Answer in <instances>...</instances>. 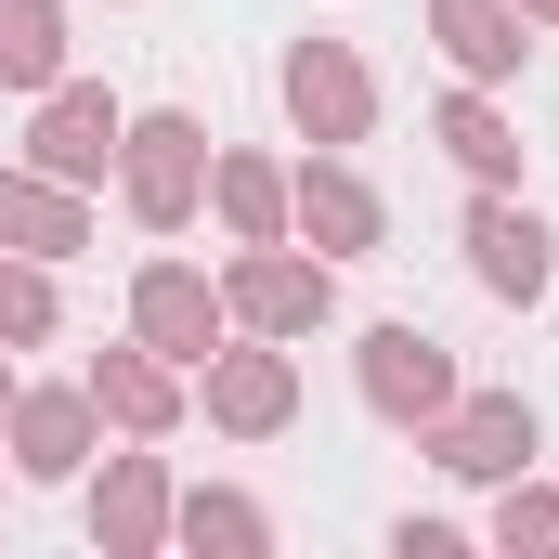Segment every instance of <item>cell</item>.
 <instances>
[{
    "mask_svg": "<svg viewBox=\"0 0 559 559\" xmlns=\"http://www.w3.org/2000/svg\"><path fill=\"white\" fill-rule=\"evenodd\" d=\"M143 325H156V338H209V299H195V274H156V286H143Z\"/></svg>",
    "mask_w": 559,
    "mask_h": 559,
    "instance_id": "8fae6325",
    "label": "cell"
},
{
    "mask_svg": "<svg viewBox=\"0 0 559 559\" xmlns=\"http://www.w3.org/2000/svg\"><path fill=\"white\" fill-rule=\"evenodd\" d=\"M286 92H299V118H325V131H352V118H365V79H352L338 52H299V66H286Z\"/></svg>",
    "mask_w": 559,
    "mask_h": 559,
    "instance_id": "5b68a950",
    "label": "cell"
},
{
    "mask_svg": "<svg viewBox=\"0 0 559 559\" xmlns=\"http://www.w3.org/2000/svg\"><path fill=\"white\" fill-rule=\"evenodd\" d=\"M521 455H534L521 404H481V417H455V468H521Z\"/></svg>",
    "mask_w": 559,
    "mask_h": 559,
    "instance_id": "8992f818",
    "label": "cell"
},
{
    "mask_svg": "<svg viewBox=\"0 0 559 559\" xmlns=\"http://www.w3.org/2000/svg\"><path fill=\"white\" fill-rule=\"evenodd\" d=\"M248 312L299 325V312H325V274H286V261H261V274H248Z\"/></svg>",
    "mask_w": 559,
    "mask_h": 559,
    "instance_id": "30bf717a",
    "label": "cell"
},
{
    "mask_svg": "<svg viewBox=\"0 0 559 559\" xmlns=\"http://www.w3.org/2000/svg\"><path fill=\"white\" fill-rule=\"evenodd\" d=\"M222 417H248V429L286 417V378H274V365H235V378H222Z\"/></svg>",
    "mask_w": 559,
    "mask_h": 559,
    "instance_id": "4fadbf2b",
    "label": "cell"
},
{
    "mask_svg": "<svg viewBox=\"0 0 559 559\" xmlns=\"http://www.w3.org/2000/svg\"><path fill=\"white\" fill-rule=\"evenodd\" d=\"M39 156H52L66 182H79V169H105V156H118V118H105V92H66V105L39 118Z\"/></svg>",
    "mask_w": 559,
    "mask_h": 559,
    "instance_id": "3957f363",
    "label": "cell"
},
{
    "mask_svg": "<svg viewBox=\"0 0 559 559\" xmlns=\"http://www.w3.org/2000/svg\"><path fill=\"white\" fill-rule=\"evenodd\" d=\"M26 468H79V404H26Z\"/></svg>",
    "mask_w": 559,
    "mask_h": 559,
    "instance_id": "7c38bea8",
    "label": "cell"
},
{
    "mask_svg": "<svg viewBox=\"0 0 559 559\" xmlns=\"http://www.w3.org/2000/svg\"><path fill=\"white\" fill-rule=\"evenodd\" d=\"M0 79H52V0H0Z\"/></svg>",
    "mask_w": 559,
    "mask_h": 559,
    "instance_id": "52a82bcc",
    "label": "cell"
},
{
    "mask_svg": "<svg viewBox=\"0 0 559 559\" xmlns=\"http://www.w3.org/2000/svg\"><path fill=\"white\" fill-rule=\"evenodd\" d=\"M131 195L156 222H182V195H195V131L182 118H143V156H131Z\"/></svg>",
    "mask_w": 559,
    "mask_h": 559,
    "instance_id": "7a4b0ae2",
    "label": "cell"
},
{
    "mask_svg": "<svg viewBox=\"0 0 559 559\" xmlns=\"http://www.w3.org/2000/svg\"><path fill=\"white\" fill-rule=\"evenodd\" d=\"M365 378H378L391 417H404V404H442V352H429L417 325H378V365H365Z\"/></svg>",
    "mask_w": 559,
    "mask_h": 559,
    "instance_id": "277c9868",
    "label": "cell"
},
{
    "mask_svg": "<svg viewBox=\"0 0 559 559\" xmlns=\"http://www.w3.org/2000/svg\"><path fill=\"white\" fill-rule=\"evenodd\" d=\"M534 13H559V0H534Z\"/></svg>",
    "mask_w": 559,
    "mask_h": 559,
    "instance_id": "ac0fdd59",
    "label": "cell"
},
{
    "mask_svg": "<svg viewBox=\"0 0 559 559\" xmlns=\"http://www.w3.org/2000/svg\"><path fill=\"white\" fill-rule=\"evenodd\" d=\"M442 143H455V156H468V169H508V131H495V118H481V105H442Z\"/></svg>",
    "mask_w": 559,
    "mask_h": 559,
    "instance_id": "5bb4252c",
    "label": "cell"
},
{
    "mask_svg": "<svg viewBox=\"0 0 559 559\" xmlns=\"http://www.w3.org/2000/svg\"><path fill=\"white\" fill-rule=\"evenodd\" d=\"M442 26H455V52H468V66H521V39H508V13H495V0H442Z\"/></svg>",
    "mask_w": 559,
    "mask_h": 559,
    "instance_id": "ba28073f",
    "label": "cell"
},
{
    "mask_svg": "<svg viewBox=\"0 0 559 559\" xmlns=\"http://www.w3.org/2000/svg\"><path fill=\"white\" fill-rule=\"evenodd\" d=\"M312 222H325V235H365V222H378V209H365V195H352V182H312Z\"/></svg>",
    "mask_w": 559,
    "mask_h": 559,
    "instance_id": "e0dca14e",
    "label": "cell"
},
{
    "mask_svg": "<svg viewBox=\"0 0 559 559\" xmlns=\"http://www.w3.org/2000/svg\"><path fill=\"white\" fill-rule=\"evenodd\" d=\"M52 325V286L39 274H0V338H39Z\"/></svg>",
    "mask_w": 559,
    "mask_h": 559,
    "instance_id": "9a60e30c",
    "label": "cell"
},
{
    "mask_svg": "<svg viewBox=\"0 0 559 559\" xmlns=\"http://www.w3.org/2000/svg\"><path fill=\"white\" fill-rule=\"evenodd\" d=\"M0 235H26V248H66L79 222H66V195H39V182H0Z\"/></svg>",
    "mask_w": 559,
    "mask_h": 559,
    "instance_id": "9c48e42d",
    "label": "cell"
},
{
    "mask_svg": "<svg viewBox=\"0 0 559 559\" xmlns=\"http://www.w3.org/2000/svg\"><path fill=\"white\" fill-rule=\"evenodd\" d=\"M468 248H481V286H508V299H534V286H547V235H534L521 209H481V222H468Z\"/></svg>",
    "mask_w": 559,
    "mask_h": 559,
    "instance_id": "6da1fadb",
    "label": "cell"
},
{
    "mask_svg": "<svg viewBox=\"0 0 559 559\" xmlns=\"http://www.w3.org/2000/svg\"><path fill=\"white\" fill-rule=\"evenodd\" d=\"M105 404H118V417H169V391H156L143 365H105Z\"/></svg>",
    "mask_w": 559,
    "mask_h": 559,
    "instance_id": "2e32d148",
    "label": "cell"
}]
</instances>
